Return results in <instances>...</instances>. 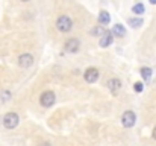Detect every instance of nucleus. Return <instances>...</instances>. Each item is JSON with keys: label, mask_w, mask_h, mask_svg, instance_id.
Listing matches in <instances>:
<instances>
[{"label": "nucleus", "mask_w": 156, "mask_h": 146, "mask_svg": "<svg viewBox=\"0 0 156 146\" xmlns=\"http://www.w3.org/2000/svg\"><path fill=\"white\" fill-rule=\"evenodd\" d=\"M112 40H114L112 32H106L103 37L100 38V46H102V47H108V46H111V44H112Z\"/></svg>", "instance_id": "6e6552de"}, {"label": "nucleus", "mask_w": 156, "mask_h": 146, "mask_svg": "<svg viewBox=\"0 0 156 146\" xmlns=\"http://www.w3.org/2000/svg\"><path fill=\"white\" fill-rule=\"evenodd\" d=\"M83 76H85V81H87V82H96V81L99 79V70L94 69V67L87 69V72H85Z\"/></svg>", "instance_id": "0eeeda50"}, {"label": "nucleus", "mask_w": 156, "mask_h": 146, "mask_svg": "<svg viewBox=\"0 0 156 146\" xmlns=\"http://www.w3.org/2000/svg\"><path fill=\"white\" fill-rule=\"evenodd\" d=\"M41 146H50V145L49 143H44V145H41Z\"/></svg>", "instance_id": "6ab92c4d"}, {"label": "nucleus", "mask_w": 156, "mask_h": 146, "mask_svg": "<svg viewBox=\"0 0 156 146\" xmlns=\"http://www.w3.org/2000/svg\"><path fill=\"white\" fill-rule=\"evenodd\" d=\"M135 122H136V116H135L133 111H126V113H123V116H121V123H123V126L132 128V126L135 125Z\"/></svg>", "instance_id": "7ed1b4c3"}, {"label": "nucleus", "mask_w": 156, "mask_h": 146, "mask_svg": "<svg viewBox=\"0 0 156 146\" xmlns=\"http://www.w3.org/2000/svg\"><path fill=\"white\" fill-rule=\"evenodd\" d=\"M108 87H109V90H111V92H118V90L121 88V81H120V79H117V78L109 79V81H108Z\"/></svg>", "instance_id": "1a4fd4ad"}, {"label": "nucleus", "mask_w": 156, "mask_h": 146, "mask_svg": "<svg viewBox=\"0 0 156 146\" xmlns=\"http://www.w3.org/2000/svg\"><path fill=\"white\" fill-rule=\"evenodd\" d=\"M141 76H143L146 81H149V79L152 78V69H149V67H143V69H141Z\"/></svg>", "instance_id": "ddd939ff"}, {"label": "nucleus", "mask_w": 156, "mask_h": 146, "mask_svg": "<svg viewBox=\"0 0 156 146\" xmlns=\"http://www.w3.org/2000/svg\"><path fill=\"white\" fill-rule=\"evenodd\" d=\"M109 21H111V15H109V12L102 11V12L99 14V23H100V24H108Z\"/></svg>", "instance_id": "9b49d317"}, {"label": "nucleus", "mask_w": 156, "mask_h": 146, "mask_svg": "<svg viewBox=\"0 0 156 146\" xmlns=\"http://www.w3.org/2000/svg\"><path fill=\"white\" fill-rule=\"evenodd\" d=\"M133 88H135V92H136V93H141L144 87H143V84H141V82H135V85H133Z\"/></svg>", "instance_id": "dca6fc26"}, {"label": "nucleus", "mask_w": 156, "mask_h": 146, "mask_svg": "<svg viewBox=\"0 0 156 146\" xmlns=\"http://www.w3.org/2000/svg\"><path fill=\"white\" fill-rule=\"evenodd\" d=\"M124 34H126V29L123 28V24H115L112 28V35H115V37H124Z\"/></svg>", "instance_id": "9d476101"}, {"label": "nucleus", "mask_w": 156, "mask_h": 146, "mask_svg": "<svg viewBox=\"0 0 156 146\" xmlns=\"http://www.w3.org/2000/svg\"><path fill=\"white\" fill-rule=\"evenodd\" d=\"M56 28H58L61 32H68V31H71V28H73V21H71L70 17L61 15V17L58 18V21H56Z\"/></svg>", "instance_id": "f03ea898"}, {"label": "nucleus", "mask_w": 156, "mask_h": 146, "mask_svg": "<svg viewBox=\"0 0 156 146\" xmlns=\"http://www.w3.org/2000/svg\"><path fill=\"white\" fill-rule=\"evenodd\" d=\"M20 119H18V114L17 113H8L5 117H3V126L8 128V129H14L17 128Z\"/></svg>", "instance_id": "f257e3e1"}, {"label": "nucleus", "mask_w": 156, "mask_h": 146, "mask_svg": "<svg viewBox=\"0 0 156 146\" xmlns=\"http://www.w3.org/2000/svg\"><path fill=\"white\" fill-rule=\"evenodd\" d=\"M153 139L156 140V126H155V129H153Z\"/></svg>", "instance_id": "f3484780"}, {"label": "nucleus", "mask_w": 156, "mask_h": 146, "mask_svg": "<svg viewBox=\"0 0 156 146\" xmlns=\"http://www.w3.org/2000/svg\"><path fill=\"white\" fill-rule=\"evenodd\" d=\"M91 34H93V35H97V37H100V38H102L105 34H106V31L103 29V26H96V28L91 31Z\"/></svg>", "instance_id": "f8f14e48"}, {"label": "nucleus", "mask_w": 156, "mask_h": 146, "mask_svg": "<svg viewBox=\"0 0 156 146\" xmlns=\"http://www.w3.org/2000/svg\"><path fill=\"white\" fill-rule=\"evenodd\" d=\"M80 47V43H79V40H76V38H70V40H67V43H65V52H68V53H76L77 50Z\"/></svg>", "instance_id": "423d86ee"}, {"label": "nucleus", "mask_w": 156, "mask_h": 146, "mask_svg": "<svg viewBox=\"0 0 156 146\" xmlns=\"http://www.w3.org/2000/svg\"><path fill=\"white\" fill-rule=\"evenodd\" d=\"M55 100H56V96H55L53 92H44V93L41 95V97H40L41 105L46 107V108H50L53 103H55Z\"/></svg>", "instance_id": "20e7f679"}, {"label": "nucleus", "mask_w": 156, "mask_h": 146, "mask_svg": "<svg viewBox=\"0 0 156 146\" xmlns=\"http://www.w3.org/2000/svg\"><path fill=\"white\" fill-rule=\"evenodd\" d=\"M129 24H130L132 28H140V26L143 24V20H141V18H130V20H129Z\"/></svg>", "instance_id": "2eb2a0df"}, {"label": "nucleus", "mask_w": 156, "mask_h": 146, "mask_svg": "<svg viewBox=\"0 0 156 146\" xmlns=\"http://www.w3.org/2000/svg\"><path fill=\"white\" fill-rule=\"evenodd\" d=\"M150 3H152V5H156V0H150Z\"/></svg>", "instance_id": "a211bd4d"}, {"label": "nucleus", "mask_w": 156, "mask_h": 146, "mask_svg": "<svg viewBox=\"0 0 156 146\" xmlns=\"http://www.w3.org/2000/svg\"><path fill=\"white\" fill-rule=\"evenodd\" d=\"M32 64H34V56H32L30 53H23V55H20V58H18V66H20V67L27 69V67H30Z\"/></svg>", "instance_id": "39448f33"}, {"label": "nucleus", "mask_w": 156, "mask_h": 146, "mask_svg": "<svg viewBox=\"0 0 156 146\" xmlns=\"http://www.w3.org/2000/svg\"><path fill=\"white\" fill-rule=\"evenodd\" d=\"M23 2H27V0H23Z\"/></svg>", "instance_id": "aec40b11"}, {"label": "nucleus", "mask_w": 156, "mask_h": 146, "mask_svg": "<svg viewBox=\"0 0 156 146\" xmlns=\"http://www.w3.org/2000/svg\"><path fill=\"white\" fill-rule=\"evenodd\" d=\"M132 11H133L135 14H143V12H144V5H143V3H136V5H133Z\"/></svg>", "instance_id": "4468645a"}]
</instances>
